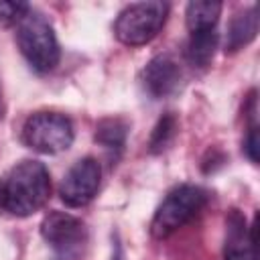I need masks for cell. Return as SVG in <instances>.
<instances>
[{
    "label": "cell",
    "instance_id": "6da1fadb",
    "mask_svg": "<svg viewBox=\"0 0 260 260\" xmlns=\"http://www.w3.org/2000/svg\"><path fill=\"white\" fill-rule=\"evenodd\" d=\"M4 193L6 211L18 217L32 215L47 203L51 195V177L47 167L39 160L18 162L4 181Z\"/></svg>",
    "mask_w": 260,
    "mask_h": 260
},
{
    "label": "cell",
    "instance_id": "7a4b0ae2",
    "mask_svg": "<svg viewBox=\"0 0 260 260\" xmlns=\"http://www.w3.org/2000/svg\"><path fill=\"white\" fill-rule=\"evenodd\" d=\"M16 45L28 65L39 73L53 71L61 59L59 43L51 22L45 18V14L32 8L16 24Z\"/></svg>",
    "mask_w": 260,
    "mask_h": 260
},
{
    "label": "cell",
    "instance_id": "3957f363",
    "mask_svg": "<svg viewBox=\"0 0 260 260\" xmlns=\"http://www.w3.org/2000/svg\"><path fill=\"white\" fill-rule=\"evenodd\" d=\"M207 193L197 185H179L162 199L150 221V236L156 240L169 238L173 232L191 221L205 205Z\"/></svg>",
    "mask_w": 260,
    "mask_h": 260
},
{
    "label": "cell",
    "instance_id": "277c9868",
    "mask_svg": "<svg viewBox=\"0 0 260 260\" xmlns=\"http://www.w3.org/2000/svg\"><path fill=\"white\" fill-rule=\"evenodd\" d=\"M169 4L150 0L126 6L114 24V35L122 45L140 47L150 43L167 22Z\"/></svg>",
    "mask_w": 260,
    "mask_h": 260
},
{
    "label": "cell",
    "instance_id": "5b68a950",
    "mask_svg": "<svg viewBox=\"0 0 260 260\" xmlns=\"http://www.w3.org/2000/svg\"><path fill=\"white\" fill-rule=\"evenodd\" d=\"M73 136L71 120L57 112H37L22 126V142L41 154L67 150L73 144Z\"/></svg>",
    "mask_w": 260,
    "mask_h": 260
},
{
    "label": "cell",
    "instance_id": "8992f818",
    "mask_svg": "<svg viewBox=\"0 0 260 260\" xmlns=\"http://www.w3.org/2000/svg\"><path fill=\"white\" fill-rule=\"evenodd\" d=\"M102 179V167L93 156L79 158L73 167L65 173L59 185V197L67 207H83L87 205L98 189Z\"/></svg>",
    "mask_w": 260,
    "mask_h": 260
},
{
    "label": "cell",
    "instance_id": "52a82bcc",
    "mask_svg": "<svg viewBox=\"0 0 260 260\" xmlns=\"http://www.w3.org/2000/svg\"><path fill=\"white\" fill-rule=\"evenodd\" d=\"M83 221L65 211H51L41 221V236L43 240L59 254V256H73L83 242Z\"/></svg>",
    "mask_w": 260,
    "mask_h": 260
},
{
    "label": "cell",
    "instance_id": "ba28073f",
    "mask_svg": "<svg viewBox=\"0 0 260 260\" xmlns=\"http://www.w3.org/2000/svg\"><path fill=\"white\" fill-rule=\"evenodd\" d=\"M142 81L152 98H167L177 91L181 83V67L173 55L160 53L146 63L142 71Z\"/></svg>",
    "mask_w": 260,
    "mask_h": 260
},
{
    "label": "cell",
    "instance_id": "9c48e42d",
    "mask_svg": "<svg viewBox=\"0 0 260 260\" xmlns=\"http://www.w3.org/2000/svg\"><path fill=\"white\" fill-rule=\"evenodd\" d=\"M223 260H258L256 256V225H246L244 215L232 209L225 217Z\"/></svg>",
    "mask_w": 260,
    "mask_h": 260
},
{
    "label": "cell",
    "instance_id": "30bf717a",
    "mask_svg": "<svg viewBox=\"0 0 260 260\" xmlns=\"http://www.w3.org/2000/svg\"><path fill=\"white\" fill-rule=\"evenodd\" d=\"M256 32H258V8L250 6L248 10L236 14L230 20L225 32V53L240 51L242 47H246L256 39Z\"/></svg>",
    "mask_w": 260,
    "mask_h": 260
},
{
    "label": "cell",
    "instance_id": "8fae6325",
    "mask_svg": "<svg viewBox=\"0 0 260 260\" xmlns=\"http://www.w3.org/2000/svg\"><path fill=\"white\" fill-rule=\"evenodd\" d=\"M219 14H221V2H215V0H193L185 8L187 28L191 32L213 30L215 24H217Z\"/></svg>",
    "mask_w": 260,
    "mask_h": 260
},
{
    "label": "cell",
    "instance_id": "7c38bea8",
    "mask_svg": "<svg viewBox=\"0 0 260 260\" xmlns=\"http://www.w3.org/2000/svg\"><path fill=\"white\" fill-rule=\"evenodd\" d=\"M128 122L124 118H104L98 122L95 126V142L102 144L108 152L112 154H120L124 150L126 144V136H128Z\"/></svg>",
    "mask_w": 260,
    "mask_h": 260
},
{
    "label": "cell",
    "instance_id": "4fadbf2b",
    "mask_svg": "<svg viewBox=\"0 0 260 260\" xmlns=\"http://www.w3.org/2000/svg\"><path fill=\"white\" fill-rule=\"evenodd\" d=\"M217 49V32L213 30H201V32H191L187 47H185V57L193 67H207L209 61L213 59V53Z\"/></svg>",
    "mask_w": 260,
    "mask_h": 260
},
{
    "label": "cell",
    "instance_id": "5bb4252c",
    "mask_svg": "<svg viewBox=\"0 0 260 260\" xmlns=\"http://www.w3.org/2000/svg\"><path fill=\"white\" fill-rule=\"evenodd\" d=\"M177 128H179V122L175 118L173 112H167L165 116L158 118V122L154 124L152 128V134L148 138V150L152 154H160L165 152L171 142L175 140V134H177Z\"/></svg>",
    "mask_w": 260,
    "mask_h": 260
},
{
    "label": "cell",
    "instance_id": "9a60e30c",
    "mask_svg": "<svg viewBox=\"0 0 260 260\" xmlns=\"http://www.w3.org/2000/svg\"><path fill=\"white\" fill-rule=\"evenodd\" d=\"M30 6L26 2H12V0H0V24L2 26H12L18 24Z\"/></svg>",
    "mask_w": 260,
    "mask_h": 260
},
{
    "label": "cell",
    "instance_id": "2e32d148",
    "mask_svg": "<svg viewBox=\"0 0 260 260\" xmlns=\"http://www.w3.org/2000/svg\"><path fill=\"white\" fill-rule=\"evenodd\" d=\"M244 152L254 165L258 162V128L254 124L248 128V134L244 138Z\"/></svg>",
    "mask_w": 260,
    "mask_h": 260
},
{
    "label": "cell",
    "instance_id": "e0dca14e",
    "mask_svg": "<svg viewBox=\"0 0 260 260\" xmlns=\"http://www.w3.org/2000/svg\"><path fill=\"white\" fill-rule=\"evenodd\" d=\"M6 211V193H4V181H0V213Z\"/></svg>",
    "mask_w": 260,
    "mask_h": 260
}]
</instances>
